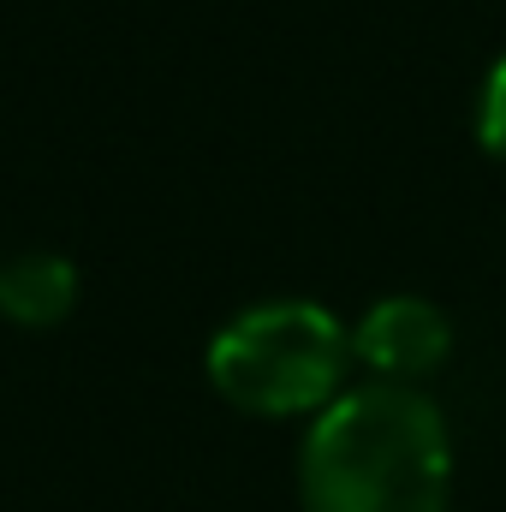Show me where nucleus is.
I'll list each match as a JSON object with an SVG mask.
<instances>
[{"label": "nucleus", "mask_w": 506, "mask_h": 512, "mask_svg": "<svg viewBox=\"0 0 506 512\" xmlns=\"http://www.w3.org/2000/svg\"><path fill=\"white\" fill-rule=\"evenodd\" d=\"M352 334L310 298L239 310L209 340V382L251 417H316L346 393Z\"/></svg>", "instance_id": "nucleus-2"}, {"label": "nucleus", "mask_w": 506, "mask_h": 512, "mask_svg": "<svg viewBox=\"0 0 506 512\" xmlns=\"http://www.w3.org/2000/svg\"><path fill=\"white\" fill-rule=\"evenodd\" d=\"M453 352V322L447 310H435L417 292L381 298L364 310V322L352 328V358L376 376V382H399L417 387L429 370H441Z\"/></svg>", "instance_id": "nucleus-3"}, {"label": "nucleus", "mask_w": 506, "mask_h": 512, "mask_svg": "<svg viewBox=\"0 0 506 512\" xmlns=\"http://www.w3.org/2000/svg\"><path fill=\"white\" fill-rule=\"evenodd\" d=\"M78 304V268L54 251L0 262V316L18 328H60Z\"/></svg>", "instance_id": "nucleus-4"}, {"label": "nucleus", "mask_w": 506, "mask_h": 512, "mask_svg": "<svg viewBox=\"0 0 506 512\" xmlns=\"http://www.w3.org/2000/svg\"><path fill=\"white\" fill-rule=\"evenodd\" d=\"M477 143L506 161V54L489 66V78H483V96H477Z\"/></svg>", "instance_id": "nucleus-5"}, {"label": "nucleus", "mask_w": 506, "mask_h": 512, "mask_svg": "<svg viewBox=\"0 0 506 512\" xmlns=\"http://www.w3.org/2000/svg\"><path fill=\"white\" fill-rule=\"evenodd\" d=\"M304 512H447L453 435L423 387L364 382L316 411L298 453Z\"/></svg>", "instance_id": "nucleus-1"}]
</instances>
